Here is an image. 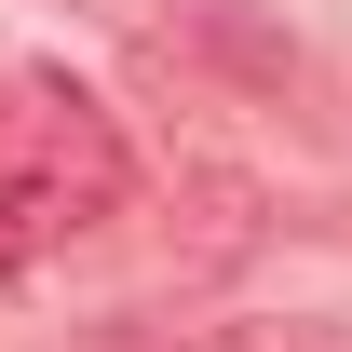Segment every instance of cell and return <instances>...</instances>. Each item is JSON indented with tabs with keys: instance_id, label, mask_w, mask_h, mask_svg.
<instances>
[{
	"instance_id": "obj_2",
	"label": "cell",
	"mask_w": 352,
	"mask_h": 352,
	"mask_svg": "<svg viewBox=\"0 0 352 352\" xmlns=\"http://www.w3.org/2000/svg\"><path fill=\"white\" fill-rule=\"evenodd\" d=\"M41 244H68V230H54V204L28 190V176H0V271H14V258H41Z\"/></svg>"
},
{
	"instance_id": "obj_1",
	"label": "cell",
	"mask_w": 352,
	"mask_h": 352,
	"mask_svg": "<svg viewBox=\"0 0 352 352\" xmlns=\"http://www.w3.org/2000/svg\"><path fill=\"white\" fill-rule=\"evenodd\" d=\"M0 176H28L54 204V230H95L109 204H122V122L95 109L68 68H41V54H0Z\"/></svg>"
},
{
	"instance_id": "obj_3",
	"label": "cell",
	"mask_w": 352,
	"mask_h": 352,
	"mask_svg": "<svg viewBox=\"0 0 352 352\" xmlns=\"http://www.w3.org/2000/svg\"><path fill=\"white\" fill-rule=\"evenodd\" d=\"M230 352H339L325 325H230Z\"/></svg>"
}]
</instances>
